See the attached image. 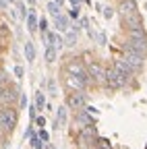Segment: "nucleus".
I'll use <instances>...</instances> for the list:
<instances>
[{"label":"nucleus","mask_w":147,"mask_h":149,"mask_svg":"<svg viewBox=\"0 0 147 149\" xmlns=\"http://www.w3.org/2000/svg\"><path fill=\"white\" fill-rule=\"evenodd\" d=\"M25 58H27L29 62L35 60V46H33V42H27V44H25Z\"/></svg>","instance_id":"obj_15"},{"label":"nucleus","mask_w":147,"mask_h":149,"mask_svg":"<svg viewBox=\"0 0 147 149\" xmlns=\"http://www.w3.org/2000/svg\"><path fill=\"white\" fill-rule=\"evenodd\" d=\"M64 81H66V85H68V87H72L75 91H83V89L87 87L79 77H72V74H66V79H64Z\"/></svg>","instance_id":"obj_12"},{"label":"nucleus","mask_w":147,"mask_h":149,"mask_svg":"<svg viewBox=\"0 0 147 149\" xmlns=\"http://www.w3.org/2000/svg\"><path fill=\"white\" fill-rule=\"evenodd\" d=\"M0 35H8V27L4 23H0Z\"/></svg>","instance_id":"obj_31"},{"label":"nucleus","mask_w":147,"mask_h":149,"mask_svg":"<svg viewBox=\"0 0 147 149\" xmlns=\"http://www.w3.org/2000/svg\"><path fill=\"white\" fill-rule=\"evenodd\" d=\"M75 44H77V31L70 29V31H66V35H64V46L70 48V46H75Z\"/></svg>","instance_id":"obj_16"},{"label":"nucleus","mask_w":147,"mask_h":149,"mask_svg":"<svg viewBox=\"0 0 147 149\" xmlns=\"http://www.w3.org/2000/svg\"><path fill=\"white\" fill-rule=\"evenodd\" d=\"M104 83H106L110 89H120V87H124V85L128 83V79L122 77V74H120L114 66H108V68H106V79H104Z\"/></svg>","instance_id":"obj_2"},{"label":"nucleus","mask_w":147,"mask_h":149,"mask_svg":"<svg viewBox=\"0 0 147 149\" xmlns=\"http://www.w3.org/2000/svg\"><path fill=\"white\" fill-rule=\"evenodd\" d=\"M35 108H38V110H44V108H46V97H44L42 91L35 93Z\"/></svg>","instance_id":"obj_20"},{"label":"nucleus","mask_w":147,"mask_h":149,"mask_svg":"<svg viewBox=\"0 0 147 149\" xmlns=\"http://www.w3.org/2000/svg\"><path fill=\"white\" fill-rule=\"evenodd\" d=\"M87 106V97H85V93L83 91H72V93H68L66 95V108H70V110H83Z\"/></svg>","instance_id":"obj_5"},{"label":"nucleus","mask_w":147,"mask_h":149,"mask_svg":"<svg viewBox=\"0 0 147 149\" xmlns=\"http://www.w3.org/2000/svg\"><path fill=\"white\" fill-rule=\"evenodd\" d=\"M81 27H85V29L89 27V19L87 17H81Z\"/></svg>","instance_id":"obj_32"},{"label":"nucleus","mask_w":147,"mask_h":149,"mask_svg":"<svg viewBox=\"0 0 147 149\" xmlns=\"http://www.w3.org/2000/svg\"><path fill=\"white\" fill-rule=\"evenodd\" d=\"M66 122V106H60L58 108V118H56V126L54 128H60V124Z\"/></svg>","instance_id":"obj_17"},{"label":"nucleus","mask_w":147,"mask_h":149,"mask_svg":"<svg viewBox=\"0 0 147 149\" xmlns=\"http://www.w3.org/2000/svg\"><path fill=\"white\" fill-rule=\"evenodd\" d=\"M31 147H33V149H44L46 145H44V141H42L38 135H31Z\"/></svg>","instance_id":"obj_22"},{"label":"nucleus","mask_w":147,"mask_h":149,"mask_svg":"<svg viewBox=\"0 0 147 149\" xmlns=\"http://www.w3.org/2000/svg\"><path fill=\"white\" fill-rule=\"evenodd\" d=\"M23 72H25V70H23L21 64H17V66H15V77H17V79H21V77H23Z\"/></svg>","instance_id":"obj_27"},{"label":"nucleus","mask_w":147,"mask_h":149,"mask_svg":"<svg viewBox=\"0 0 147 149\" xmlns=\"http://www.w3.org/2000/svg\"><path fill=\"white\" fill-rule=\"evenodd\" d=\"M48 2H50V0H48Z\"/></svg>","instance_id":"obj_41"},{"label":"nucleus","mask_w":147,"mask_h":149,"mask_svg":"<svg viewBox=\"0 0 147 149\" xmlns=\"http://www.w3.org/2000/svg\"><path fill=\"white\" fill-rule=\"evenodd\" d=\"M38 137H40L44 143H48V141H50V135H48V130H44V128H42L40 133H38Z\"/></svg>","instance_id":"obj_25"},{"label":"nucleus","mask_w":147,"mask_h":149,"mask_svg":"<svg viewBox=\"0 0 147 149\" xmlns=\"http://www.w3.org/2000/svg\"><path fill=\"white\" fill-rule=\"evenodd\" d=\"M98 42H100L102 46L106 44V33H100V35H98Z\"/></svg>","instance_id":"obj_33"},{"label":"nucleus","mask_w":147,"mask_h":149,"mask_svg":"<svg viewBox=\"0 0 147 149\" xmlns=\"http://www.w3.org/2000/svg\"><path fill=\"white\" fill-rule=\"evenodd\" d=\"M95 139H98V130H95V126H81V130H79V141L85 143V147L93 145Z\"/></svg>","instance_id":"obj_8"},{"label":"nucleus","mask_w":147,"mask_h":149,"mask_svg":"<svg viewBox=\"0 0 147 149\" xmlns=\"http://www.w3.org/2000/svg\"><path fill=\"white\" fill-rule=\"evenodd\" d=\"M95 147L98 149H112V143H110L106 137H98L95 139Z\"/></svg>","instance_id":"obj_18"},{"label":"nucleus","mask_w":147,"mask_h":149,"mask_svg":"<svg viewBox=\"0 0 147 149\" xmlns=\"http://www.w3.org/2000/svg\"><path fill=\"white\" fill-rule=\"evenodd\" d=\"M38 23H40V21H38V17H35V13L29 10V15H27V29L33 33L35 29H38Z\"/></svg>","instance_id":"obj_14"},{"label":"nucleus","mask_w":147,"mask_h":149,"mask_svg":"<svg viewBox=\"0 0 147 149\" xmlns=\"http://www.w3.org/2000/svg\"><path fill=\"white\" fill-rule=\"evenodd\" d=\"M27 2H29V4H35V0H27Z\"/></svg>","instance_id":"obj_39"},{"label":"nucleus","mask_w":147,"mask_h":149,"mask_svg":"<svg viewBox=\"0 0 147 149\" xmlns=\"http://www.w3.org/2000/svg\"><path fill=\"white\" fill-rule=\"evenodd\" d=\"M2 130H4V126H2V122H0V135H2Z\"/></svg>","instance_id":"obj_38"},{"label":"nucleus","mask_w":147,"mask_h":149,"mask_svg":"<svg viewBox=\"0 0 147 149\" xmlns=\"http://www.w3.org/2000/svg\"><path fill=\"white\" fill-rule=\"evenodd\" d=\"M70 2H72V6H79V2H81V0H70Z\"/></svg>","instance_id":"obj_35"},{"label":"nucleus","mask_w":147,"mask_h":149,"mask_svg":"<svg viewBox=\"0 0 147 149\" xmlns=\"http://www.w3.org/2000/svg\"><path fill=\"white\" fill-rule=\"evenodd\" d=\"M104 17H106V19H112V17H114V8H112V6H106V8H104Z\"/></svg>","instance_id":"obj_26"},{"label":"nucleus","mask_w":147,"mask_h":149,"mask_svg":"<svg viewBox=\"0 0 147 149\" xmlns=\"http://www.w3.org/2000/svg\"><path fill=\"white\" fill-rule=\"evenodd\" d=\"M68 15H70L72 19H77V17H79V6H72V8L68 10Z\"/></svg>","instance_id":"obj_29"},{"label":"nucleus","mask_w":147,"mask_h":149,"mask_svg":"<svg viewBox=\"0 0 147 149\" xmlns=\"http://www.w3.org/2000/svg\"><path fill=\"white\" fill-rule=\"evenodd\" d=\"M87 74H89V79L91 81H95V83H104L106 79V66L98 60H91L87 64Z\"/></svg>","instance_id":"obj_3"},{"label":"nucleus","mask_w":147,"mask_h":149,"mask_svg":"<svg viewBox=\"0 0 147 149\" xmlns=\"http://www.w3.org/2000/svg\"><path fill=\"white\" fill-rule=\"evenodd\" d=\"M35 112H38V108H35V104H31V106H29V116H31V120L38 118V116H35Z\"/></svg>","instance_id":"obj_28"},{"label":"nucleus","mask_w":147,"mask_h":149,"mask_svg":"<svg viewBox=\"0 0 147 149\" xmlns=\"http://www.w3.org/2000/svg\"><path fill=\"white\" fill-rule=\"evenodd\" d=\"M38 29L42 31V35L48 33V19H40V23H38Z\"/></svg>","instance_id":"obj_23"},{"label":"nucleus","mask_w":147,"mask_h":149,"mask_svg":"<svg viewBox=\"0 0 147 149\" xmlns=\"http://www.w3.org/2000/svg\"><path fill=\"white\" fill-rule=\"evenodd\" d=\"M133 13H137V2L135 0H120V4H118V15L120 17L133 15Z\"/></svg>","instance_id":"obj_9"},{"label":"nucleus","mask_w":147,"mask_h":149,"mask_svg":"<svg viewBox=\"0 0 147 149\" xmlns=\"http://www.w3.org/2000/svg\"><path fill=\"white\" fill-rule=\"evenodd\" d=\"M21 97V91H19V87H15V85H4V87H0V100H2L6 106H13L17 100Z\"/></svg>","instance_id":"obj_4"},{"label":"nucleus","mask_w":147,"mask_h":149,"mask_svg":"<svg viewBox=\"0 0 147 149\" xmlns=\"http://www.w3.org/2000/svg\"><path fill=\"white\" fill-rule=\"evenodd\" d=\"M0 8H6V0H0Z\"/></svg>","instance_id":"obj_34"},{"label":"nucleus","mask_w":147,"mask_h":149,"mask_svg":"<svg viewBox=\"0 0 147 149\" xmlns=\"http://www.w3.org/2000/svg\"><path fill=\"white\" fill-rule=\"evenodd\" d=\"M75 120L79 122V124H83V126H95V118L91 116V114H87L85 110H79L77 114H75Z\"/></svg>","instance_id":"obj_10"},{"label":"nucleus","mask_w":147,"mask_h":149,"mask_svg":"<svg viewBox=\"0 0 147 149\" xmlns=\"http://www.w3.org/2000/svg\"><path fill=\"white\" fill-rule=\"evenodd\" d=\"M48 13H50L52 17H58V15H60V6L54 2V0H50V2H48Z\"/></svg>","instance_id":"obj_21"},{"label":"nucleus","mask_w":147,"mask_h":149,"mask_svg":"<svg viewBox=\"0 0 147 149\" xmlns=\"http://www.w3.org/2000/svg\"><path fill=\"white\" fill-rule=\"evenodd\" d=\"M122 50L124 52H135V54H141V56H145L147 54V37H143V40H128L122 44Z\"/></svg>","instance_id":"obj_6"},{"label":"nucleus","mask_w":147,"mask_h":149,"mask_svg":"<svg viewBox=\"0 0 147 149\" xmlns=\"http://www.w3.org/2000/svg\"><path fill=\"white\" fill-rule=\"evenodd\" d=\"M54 2H56V4L60 6V4H64V0H54Z\"/></svg>","instance_id":"obj_36"},{"label":"nucleus","mask_w":147,"mask_h":149,"mask_svg":"<svg viewBox=\"0 0 147 149\" xmlns=\"http://www.w3.org/2000/svg\"><path fill=\"white\" fill-rule=\"evenodd\" d=\"M6 2H13V0H6Z\"/></svg>","instance_id":"obj_40"},{"label":"nucleus","mask_w":147,"mask_h":149,"mask_svg":"<svg viewBox=\"0 0 147 149\" xmlns=\"http://www.w3.org/2000/svg\"><path fill=\"white\" fill-rule=\"evenodd\" d=\"M54 25H56L58 31H68V17H64V15L54 17Z\"/></svg>","instance_id":"obj_13"},{"label":"nucleus","mask_w":147,"mask_h":149,"mask_svg":"<svg viewBox=\"0 0 147 149\" xmlns=\"http://www.w3.org/2000/svg\"><path fill=\"white\" fill-rule=\"evenodd\" d=\"M17 10H19V17H27V15H29L23 2H17Z\"/></svg>","instance_id":"obj_24"},{"label":"nucleus","mask_w":147,"mask_h":149,"mask_svg":"<svg viewBox=\"0 0 147 149\" xmlns=\"http://www.w3.org/2000/svg\"><path fill=\"white\" fill-rule=\"evenodd\" d=\"M124 64H128L135 72L137 70H141L143 68V64H145V56H141V54H135V52H124V56L120 58Z\"/></svg>","instance_id":"obj_7"},{"label":"nucleus","mask_w":147,"mask_h":149,"mask_svg":"<svg viewBox=\"0 0 147 149\" xmlns=\"http://www.w3.org/2000/svg\"><path fill=\"white\" fill-rule=\"evenodd\" d=\"M35 124H38L40 128H42V126H46V118H44V116H38V118H35Z\"/></svg>","instance_id":"obj_30"},{"label":"nucleus","mask_w":147,"mask_h":149,"mask_svg":"<svg viewBox=\"0 0 147 149\" xmlns=\"http://www.w3.org/2000/svg\"><path fill=\"white\" fill-rule=\"evenodd\" d=\"M112 66H114V68H116V70H118V72L122 74V77H126L128 81L133 79V74H135V70H133L131 66H128V64H124L122 60H114V64H112Z\"/></svg>","instance_id":"obj_11"},{"label":"nucleus","mask_w":147,"mask_h":149,"mask_svg":"<svg viewBox=\"0 0 147 149\" xmlns=\"http://www.w3.org/2000/svg\"><path fill=\"white\" fill-rule=\"evenodd\" d=\"M85 149H98V147H95V143H93V145H89V147H85Z\"/></svg>","instance_id":"obj_37"},{"label":"nucleus","mask_w":147,"mask_h":149,"mask_svg":"<svg viewBox=\"0 0 147 149\" xmlns=\"http://www.w3.org/2000/svg\"><path fill=\"white\" fill-rule=\"evenodd\" d=\"M0 122H2L4 130L6 133H13L17 122H19V112H17L13 106H4V108H0Z\"/></svg>","instance_id":"obj_1"},{"label":"nucleus","mask_w":147,"mask_h":149,"mask_svg":"<svg viewBox=\"0 0 147 149\" xmlns=\"http://www.w3.org/2000/svg\"><path fill=\"white\" fill-rule=\"evenodd\" d=\"M54 60H56V48L46 46V62H54Z\"/></svg>","instance_id":"obj_19"}]
</instances>
